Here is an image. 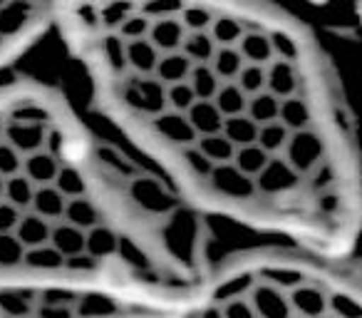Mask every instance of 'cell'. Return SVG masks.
I'll list each match as a JSON object with an SVG mask.
<instances>
[{"instance_id": "6da1fadb", "label": "cell", "mask_w": 362, "mask_h": 318, "mask_svg": "<svg viewBox=\"0 0 362 318\" xmlns=\"http://www.w3.org/2000/svg\"><path fill=\"white\" fill-rule=\"evenodd\" d=\"M95 100L194 212L355 251L362 154L315 35L268 0H57Z\"/></svg>"}, {"instance_id": "7a4b0ae2", "label": "cell", "mask_w": 362, "mask_h": 318, "mask_svg": "<svg viewBox=\"0 0 362 318\" xmlns=\"http://www.w3.org/2000/svg\"><path fill=\"white\" fill-rule=\"evenodd\" d=\"M206 266L202 214L122 167L65 92L0 85V318H161Z\"/></svg>"}, {"instance_id": "3957f363", "label": "cell", "mask_w": 362, "mask_h": 318, "mask_svg": "<svg viewBox=\"0 0 362 318\" xmlns=\"http://www.w3.org/2000/svg\"><path fill=\"white\" fill-rule=\"evenodd\" d=\"M161 318H362V261L283 242L238 251L209 261Z\"/></svg>"}, {"instance_id": "277c9868", "label": "cell", "mask_w": 362, "mask_h": 318, "mask_svg": "<svg viewBox=\"0 0 362 318\" xmlns=\"http://www.w3.org/2000/svg\"><path fill=\"white\" fill-rule=\"evenodd\" d=\"M57 0H0V70L55 30Z\"/></svg>"}, {"instance_id": "5b68a950", "label": "cell", "mask_w": 362, "mask_h": 318, "mask_svg": "<svg viewBox=\"0 0 362 318\" xmlns=\"http://www.w3.org/2000/svg\"><path fill=\"white\" fill-rule=\"evenodd\" d=\"M355 11H357V18H360V25H362V0H355Z\"/></svg>"}]
</instances>
